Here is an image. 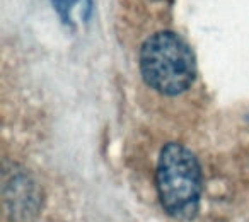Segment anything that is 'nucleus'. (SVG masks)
<instances>
[{
	"instance_id": "1",
	"label": "nucleus",
	"mask_w": 249,
	"mask_h": 222,
	"mask_svg": "<svg viewBox=\"0 0 249 222\" xmlns=\"http://www.w3.org/2000/svg\"><path fill=\"white\" fill-rule=\"evenodd\" d=\"M140 70L150 87L167 96H176L195 80L196 62L190 45L181 36L160 31L143 43Z\"/></svg>"
},
{
	"instance_id": "2",
	"label": "nucleus",
	"mask_w": 249,
	"mask_h": 222,
	"mask_svg": "<svg viewBox=\"0 0 249 222\" xmlns=\"http://www.w3.org/2000/svg\"><path fill=\"white\" fill-rule=\"evenodd\" d=\"M157 191L164 210L176 219L196 214L201 197V171L196 157L179 144H167L157 163Z\"/></svg>"
},
{
	"instance_id": "3",
	"label": "nucleus",
	"mask_w": 249,
	"mask_h": 222,
	"mask_svg": "<svg viewBox=\"0 0 249 222\" xmlns=\"http://www.w3.org/2000/svg\"><path fill=\"white\" fill-rule=\"evenodd\" d=\"M56 14L70 28L86 24L92 12V0H52Z\"/></svg>"
}]
</instances>
